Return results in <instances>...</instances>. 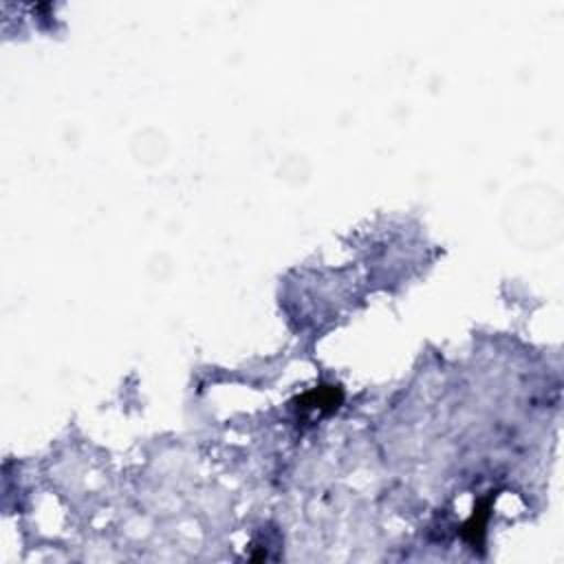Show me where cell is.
I'll return each instance as SVG.
<instances>
[{
    "label": "cell",
    "mask_w": 564,
    "mask_h": 564,
    "mask_svg": "<svg viewBox=\"0 0 564 564\" xmlns=\"http://www.w3.org/2000/svg\"><path fill=\"white\" fill-rule=\"evenodd\" d=\"M507 216L509 234L522 245L544 247L555 242L562 234V200L557 192L546 187L538 192L524 187V192L509 205Z\"/></svg>",
    "instance_id": "cell-1"
}]
</instances>
